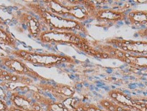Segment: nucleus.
<instances>
[{
  "label": "nucleus",
  "instance_id": "obj_1",
  "mask_svg": "<svg viewBox=\"0 0 147 111\" xmlns=\"http://www.w3.org/2000/svg\"><path fill=\"white\" fill-rule=\"evenodd\" d=\"M26 5L33 13L37 15L42 23L48 26L51 30L68 31L73 32H75V31H80L82 33L87 32L84 23L51 12L38 2H27Z\"/></svg>",
  "mask_w": 147,
  "mask_h": 111
},
{
  "label": "nucleus",
  "instance_id": "obj_2",
  "mask_svg": "<svg viewBox=\"0 0 147 111\" xmlns=\"http://www.w3.org/2000/svg\"><path fill=\"white\" fill-rule=\"evenodd\" d=\"M12 55L25 62L44 67H51L57 65H63L65 63L74 62L71 57L64 54L40 53L17 49L12 51Z\"/></svg>",
  "mask_w": 147,
  "mask_h": 111
},
{
  "label": "nucleus",
  "instance_id": "obj_3",
  "mask_svg": "<svg viewBox=\"0 0 147 111\" xmlns=\"http://www.w3.org/2000/svg\"><path fill=\"white\" fill-rule=\"evenodd\" d=\"M43 44H70L77 47L78 44H88L84 36L76 32L68 31H57L47 29L40 34L38 38Z\"/></svg>",
  "mask_w": 147,
  "mask_h": 111
},
{
  "label": "nucleus",
  "instance_id": "obj_4",
  "mask_svg": "<svg viewBox=\"0 0 147 111\" xmlns=\"http://www.w3.org/2000/svg\"><path fill=\"white\" fill-rule=\"evenodd\" d=\"M0 63L3 68L15 74L27 76L32 78L33 79H42V81H47L36 72L31 69L24 61L16 57H0Z\"/></svg>",
  "mask_w": 147,
  "mask_h": 111
},
{
  "label": "nucleus",
  "instance_id": "obj_5",
  "mask_svg": "<svg viewBox=\"0 0 147 111\" xmlns=\"http://www.w3.org/2000/svg\"><path fill=\"white\" fill-rule=\"evenodd\" d=\"M8 101L10 105L23 111H45L41 105L27 95L19 91L10 93Z\"/></svg>",
  "mask_w": 147,
  "mask_h": 111
},
{
  "label": "nucleus",
  "instance_id": "obj_6",
  "mask_svg": "<svg viewBox=\"0 0 147 111\" xmlns=\"http://www.w3.org/2000/svg\"><path fill=\"white\" fill-rule=\"evenodd\" d=\"M45 82L42 83L38 89L49 92L54 98V100L59 102H63L66 99L72 98L76 93L74 89L70 86L57 83H45Z\"/></svg>",
  "mask_w": 147,
  "mask_h": 111
},
{
  "label": "nucleus",
  "instance_id": "obj_7",
  "mask_svg": "<svg viewBox=\"0 0 147 111\" xmlns=\"http://www.w3.org/2000/svg\"><path fill=\"white\" fill-rule=\"evenodd\" d=\"M17 18L33 38L38 39L44 31V26L42 25L43 23L36 16L24 12L18 14Z\"/></svg>",
  "mask_w": 147,
  "mask_h": 111
},
{
  "label": "nucleus",
  "instance_id": "obj_8",
  "mask_svg": "<svg viewBox=\"0 0 147 111\" xmlns=\"http://www.w3.org/2000/svg\"><path fill=\"white\" fill-rule=\"evenodd\" d=\"M0 43L8 46L12 49H14L17 46V41L13 35L1 25H0Z\"/></svg>",
  "mask_w": 147,
  "mask_h": 111
},
{
  "label": "nucleus",
  "instance_id": "obj_9",
  "mask_svg": "<svg viewBox=\"0 0 147 111\" xmlns=\"http://www.w3.org/2000/svg\"><path fill=\"white\" fill-rule=\"evenodd\" d=\"M10 104L3 99H0V111H9Z\"/></svg>",
  "mask_w": 147,
  "mask_h": 111
},
{
  "label": "nucleus",
  "instance_id": "obj_10",
  "mask_svg": "<svg viewBox=\"0 0 147 111\" xmlns=\"http://www.w3.org/2000/svg\"><path fill=\"white\" fill-rule=\"evenodd\" d=\"M8 98H9V96H8V95H7L6 91L0 86V99L7 102V100H8Z\"/></svg>",
  "mask_w": 147,
  "mask_h": 111
},
{
  "label": "nucleus",
  "instance_id": "obj_11",
  "mask_svg": "<svg viewBox=\"0 0 147 111\" xmlns=\"http://www.w3.org/2000/svg\"><path fill=\"white\" fill-rule=\"evenodd\" d=\"M9 111H23L22 110H20L14 106H12V105H10V108H9Z\"/></svg>",
  "mask_w": 147,
  "mask_h": 111
},
{
  "label": "nucleus",
  "instance_id": "obj_12",
  "mask_svg": "<svg viewBox=\"0 0 147 111\" xmlns=\"http://www.w3.org/2000/svg\"><path fill=\"white\" fill-rule=\"evenodd\" d=\"M0 25L3 26V27H5V21H3V20L1 17H0Z\"/></svg>",
  "mask_w": 147,
  "mask_h": 111
},
{
  "label": "nucleus",
  "instance_id": "obj_13",
  "mask_svg": "<svg viewBox=\"0 0 147 111\" xmlns=\"http://www.w3.org/2000/svg\"><path fill=\"white\" fill-rule=\"evenodd\" d=\"M117 23L119 24V25H123V23L122 21H117Z\"/></svg>",
  "mask_w": 147,
  "mask_h": 111
},
{
  "label": "nucleus",
  "instance_id": "obj_14",
  "mask_svg": "<svg viewBox=\"0 0 147 111\" xmlns=\"http://www.w3.org/2000/svg\"><path fill=\"white\" fill-rule=\"evenodd\" d=\"M118 5H123V2H119L118 3Z\"/></svg>",
  "mask_w": 147,
  "mask_h": 111
},
{
  "label": "nucleus",
  "instance_id": "obj_15",
  "mask_svg": "<svg viewBox=\"0 0 147 111\" xmlns=\"http://www.w3.org/2000/svg\"><path fill=\"white\" fill-rule=\"evenodd\" d=\"M0 67H2V66H1V63H0Z\"/></svg>",
  "mask_w": 147,
  "mask_h": 111
}]
</instances>
